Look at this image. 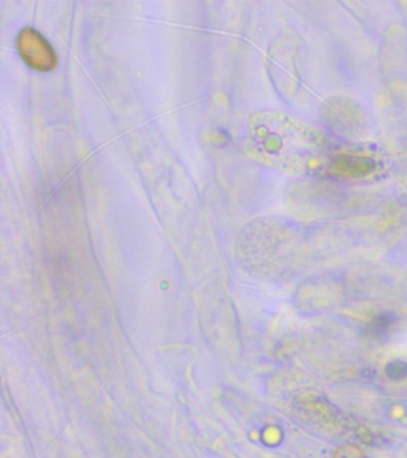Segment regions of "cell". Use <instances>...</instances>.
Here are the masks:
<instances>
[{
  "label": "cell",
  "instance_id": "4",
  "mask_svg": "<svg viewBox=\"0 0 407 458\" xmlns=\"http://www.w3.org/2000/svg\"><path fill=\"white\" fill-rule=\"evenodd\" d=\"M335 458H366L362 451L356 447L355 445H352V444H348V445L338 447L337 454H335Z\"/></svg>",
  "mask_w": 407,
  "mask_h": 458
},
{
  "label": "cell",
  "instance_id": "2",
  "mask_svg": "<svg viewBox=\"0 0 407 458\" xmlns=\"http://www.w3.org/2000/svg\"><path fill=\"white\" fill-rule=\"evenodd\" d=\"M394 321L395 318L391 314H378L368 324V332L375 338H381V336L387 335Z\"/></svg>",
  "mask_w": 407,
  "mask_h": 458
},
{
  "label": "cell",
  "instance_id": "3",
  "mask_svg": "<svg viewBox=\"0 0 407 458\" xmlns=\"http://www.w3.org/2000/svg\"><path fill=\"white\" fill-rule=\"evenodd\" d=\"M386 375H387L389 378L393 379V381H400V379L407 377L406 361H389V363L386 365Z\"/></svg>",
  "mask_w": 407,
  "mask_h": 458
},
{
  "label": "cell",
  "instance_id": "1",
  "mask_svg": "<svg viewBox=\"0 0 407 458\" xmlns=\"http://www.w3.org/2000/svg\"><path fill=\"white\" fill-rule=\"evenodd\" d=\"M19 49L23 59L38 70H49L55 66V53L48 43L33 29H27L21 34Z\"/></svg>",
  "mask_w": 407,
  "mask_h": 458
}]
</instances>
